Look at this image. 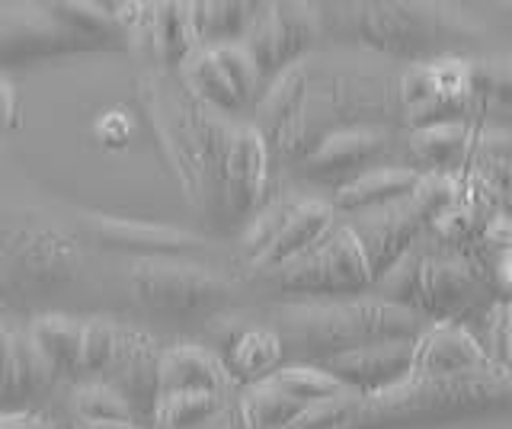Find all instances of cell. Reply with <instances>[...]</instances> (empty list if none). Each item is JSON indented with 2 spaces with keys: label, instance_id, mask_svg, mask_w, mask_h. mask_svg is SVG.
<instances>
[{
  "label": "cell",
  "instance_id": "31",
  "mask_svg": "<svg viewBox=\"0 0 512 429\" xmlns=\"http://www.w3.org/2000/svg\"><path fill=\"white\" fill-rule=\"evenodd\" d=\"M112 247H148L154 250L151 257H183L186 250L199 247L196 237L180 234V231H170V228H144V225H100L96 228Z\"/></svg>",
  "mask_w": 512,
  "mask_h": 429
},
{
  "label": "cell",
  "instance_id": "15",
  "mask_svg": "<svg viewBox=\"0 0 512 429\" xmlns=\"http://www.w3.org/2000/svg\"><path fill=\"white\" fill-rule=\"evenodd\" d=\"M410 372L416 375H436V378H455V375H490L503 372L493 365L480 343L471 337V330L458 321H436L420 330L413 340L410 353Z\"/></svg>",
  "mask_w": 512,
  "mask_h": 429
},
{
  "label": "cell",
  "instance_id": "17",
  "mask_svg": "<svg viewBox=\"0 0 512 429\" xmlns=\"http://www.w3.org/2000/svg\"><path fill=\"white\" fill-rule=\"evenodd\" d=\"M388 151V132L378 125H359V129L333 132L301 157V173L311 180H336L356 177V170L375 164Z\"/></svg>",
  "mask_w": 512,
  "mask_h": 429
},
{
  "label": "cell",
  "instance_id": "27",
  "mask_svg": "<svg viewBox=\"0 0 512 429\" xmlns=\"http://www.w3.org/2000/svg\"><path fill=\"white\" fill-rule=\"evenodd\" d=\"M45 10L68 29L74 39L87 45V52L96 49H119L125 45V36L119 23L109 17L103 4H90V0H55V4H45Z\"/></svg>",
  "mask_w": 512,
  "mask_h": 429
},
{
  "label": "cell",
  "instance_id": "13",
  "mask_svg": "<svg viewBox=\"0 0 512 429\" xmlns=\"http://www.w3.org/2000/svg\"><path fill=\"white\" fill-rule=\"evenodd\" d=\"M269 189V145L253 125L231 132L221 177V209L234 221H250L263 209Z\"/></svg>",
  "mask_w": 512,
  "mask_h": 429
},
{
  "label": "cell",
  "instance_id": "12",
  "mask_svg": "<svg viewBox=\"0 0 512 429\" xmlns=\"http://www.w3.org/2000/svg\"><path fill=\"white\" fill-rule=\"evenodd\" d=\"M160 356H164V346L151 333L138 327H119L116 356H112L106 375L100 378L128 404L141 429H151V417L160 397Z\"/></svg>",
  "mask_w": 512,
  "mask_h": 429
},
{
  "label": "cell",
  "instance_id": "24",
  "mask_svg": "<svg viewBox=\"0 0 512 429\" xmlns=\"http://www.w3.org/2000/svg\"><path fill=\"white\" fill-rule=\"evenodd\" d=\"M304 407L295 397L282 394L269 378L240 385L234 394V413L240 429H292L301 417Z\"/></svg>",
  "mask_w": 512,
  "mask_h": 429
},
{
  "label": "cell",
  "instance_id": "39",
  "mask_svg": "<svg viewBox=\"0 0 512 429\" xmlns=\"http://www.w3.org/2000/svg\"><path fill=\"white\" fill-rule=\"evenodd\" d=\"M77 429H141L135 423H100V426H77Z\"/></svg>",
  "mask_w": 512,
  "mask_h": 429
},
{
  "label": "cell",
  "instance_id": "10",
  "mask_svg": "<svg viewBox=\"0 0 512 429\" xmlns=\"http://www.w3.org/2000/svg\"><path fill=\"white\" fill-rule=\"evenodd\" d=\"M349 20L356 36L384 55L407 58L413 65L445 58L439 49V26L423 13V7L410 4H349Z\"/></svg>",
  "mask_w": 512,
  "mask_h": 429
},
{
  "label": "cell",
  "instance_id": "18",
  "mask_svg": "<svg viewBox=\"0 0 512 429\" xmlns=\"http://www.w3.org/2000/svg\"><path fill=\"white\" fill-rule=\"evenodd\" d=\"M224 362L196 343L167 346L160 356V397L164 394H234Z\"/></svg>",
  "mask_w": 512,
  "mask_h": 429
},
{
  "label": "cell",
  "instance_id": "32",
  "mask_svg": "<svg viewBox=\"0 0 512 429\" xmlns=\"http://www.w3.org/2000/svg\"><path fill=\"white\" fill-rule=\"evenodd\" d=\"M119 343V324L106 317H90L84 321V346H80V381L103 378Z\"/></svg>",
  "mask_w": 512,
  "mask_h": 429
},
{
  "label": "cell",
  "instance_id": "8",
  "mask_svg": "<svg viewBox=\"0 0 512 429\" xmlns=\"http://www.w3.org/2000/svg\"><path fill=\"white\" fill-rule=\"evenodd\" d=\"M320 36L314 7L301 4H260L247 29L240 52L250 58V65L260 81H276L288 68L301 65L304 52Z\"/></svg>",
  "mask_w": 512,
  "mask_h": 429
},
{
  "label": "cell",
  "instance_id": "9",
  "mask_svg": "<svg viewBox=\"0 0 512 429\" xmlns=\"http://www.w3.org/2000/svg\"><path fill=\"white\" fill-rule=\"evenodd\" d=\"M144 103L151 109V119L157 125L160 145H164L170 164L176 167L186 196L199 202L205 196V177L196 148V129H192V97L183 87L180 77L154 74L144 81Z\"/></svg>",
  "mask_w": 512,
  "mask_h": 429
},
{
  "label": "cell",
  "instance_id": "7",
  "mask_svg": "<svg viewBox=\"0 0 512 429\" xmlns=\"http://www.w3.org/2000/svg\"><path fill=\"white\" fill-rule=\"evenodd\" d=\"M135 298L157 314H205L231 295L228 279L183 257H141L128 273Z\"/></svg>",
  "mask_w": 512,
  "mask_h": 429
},
{
  "label": "cell",
  "instance_id": "28",
  "mask_svg": "<svg viewBox=\"0 0 512 429\" xmlns=\"http://www.w3.org/2000/svg\"><path fill=\"white\" fill-rule=\"evenodd\" d=\"M285 365V353H282V343L279 337L272 333L269 327H253L244 330L231 346V359L224 362L231 381L237 385H253V381H263L272 372Z\"/></svg>",
  "mask_w": 512,
  "mask_h": 429
},
{
  "label": "cell",
  "instance_id": "14",
  "mask_svg": "<svg viewBox=\"0 0 512 429\" xmlns=\"http://www.w3.org/2000/svg\"><path fill=\"white\" fill-rule=\"evenodd\" d=\"M87 52V45L74 39L45 4H4L0 7V65H23V61L55 58Z\"/></svg>",
  "mask_w": 512,
  "mask_h": 429
},
{
  "label": "cell",
  "instance_id": "16",
  "mask_svg": "<svg viewBox=\"0 0 512 429\" xmlns=\"http://www.w3.org/2000/svg\"><path fill=\"white\" fill-rule=\"evenodd\" d=\"M410 353H413V340H394V343L346 349V353H336L308 365L327 372L336 385H343L356 397H368L391 388L394 381H400L410 372Z\"/></svg>",
  "mask_w": 512,
  "mask_h": 429
},
{
  "label": "cell",
  "instance_id": "19",
  "mask_svg": "<svg viewBox=\"0 0 512 429\" xmlns=\"http://www.w3.org/2000/svg\"><path fill=\"white\" fill-rule=\"evenodd\" d=\"M141 36L148 39L151 55L164 74H176L189 65V58L199 52L196 29H192L189 4H141L138 20Z\"/></svg>",
  "mask_w": 512,
  "mask_h": 429
},
{
  "label": "cell",
  "instance_id": "25",
  "mask_svg": "<svg viewBox=\"0 0 512 429\" xmlns=\"http://www.w3.org/2000/svg\"><path fill=\"white\" fill-rule=\"evenodd\" d=\"M52 378L39 365L26 337L0 324V404H13L45 391Z\"/></svg>",
  "mask_w": 512,
  "mask_h": 429
},
{
  "label": "cell",
  "instance_id": "33",
  "mask_svg": "<svg viewBox=\"0 0 512 429\" xmlns=\"http://www.w3.org/2000/svg\"><path fill=\"white\" fill-rule=\"evenodd\" d=\"M298 202L301 199H279L272 205H263V209L256 212V218H250V225L244 231V257L250 266L260 260L272 244H276V237L282 234L285 221L292 218V212L298 209Z\"/></svg>",
  "mask_w": 512,
  "mask_h": 429
},
{
  "label": "cell",
  "instance_id": "40",
  "mask_svg": "<svg viewBox=\"0 0 512 429\" xmlns=\"http://www.w3.org/2000/svg\"><path fill=\"white\" fill-rule=\"evenodd\" d=\"M55 429H58V426H55Z\"/></svg>",
  "mask_w": 512,
  "mask_h": 429
},
{
  "label": "cell",
  "instance_id": "3",
  "mask_svg": "<svg viewBox=\"0 0 512 429\" xmlns=\"http://www.w3.org/2000/svg\"><path fill=\"white\" fill-rule=\"evenodd\" d=\"M509 401V372L490 375H416L407 372L391 388L359 397L349 429H375L407 420H442L458 413H477Z\"/></svg>",
  "mask_w": 512,
  "mask_h": 429
},
{
  "label": "cell",
  "instance_id": "2",
  "mask_svg": "<svg viewBox=\"0 0 512 429\" xmlns=\"http://www.w3.org/2000/svg\"><path fill=\"white\" fill-rule=\"evenodd\" d=\"M375 285H381V301L407 308L416 317H432V324H464L490 305V289L468 253L442 244L426 250L413 244Z\"/></svg>",
  "mask_w": 512,
  "mask_h": 429
},
{
  "label": "cell",
  "instance_id": "4",
  "mask_svg": "<svg viewBox=\"0 0 512 429\" xmlns=\"http://www.w3.org/2000/svg\"><path fill=\"white\" fill-rule=\"evenodd\" d=\"M452 202H455V177L423 173L420 186L407 199H397L391 205H381V209L362 212L346 221L362 247L368 273H372V285L420 241L429 221Z\"/></svg>",
  "mask_w": 512,
  "mask_h": 429
},
{
  "label": "cell",
  "instance_id": "21",
  "mask_svg": "<svg viewBox=\"0 0 512 429\" xmlns=\"http://www.w3.org/2000/svg\"><path fill=\"white\" fill-rule=\"evenodd\" d=\"M26 343L52 381L61 375H71L80 381L84 321H77L71 314H39L26 330Z\"/></svg>",
  "mask_w": 512,
  "mask_h": 429
},
{
  "label": "cell",
  "instance_id": "30",
  "mask_svg": "<svg viewBox=\"0 0 512 429\" xmlns=\"http://www.w3.org/2000/svg\"><path fill=\"white\" fill-rule=\"evenodd\" d=\"M269 381L276 385L282 394L295 397L304 407H314V404H324V401H333V397H343V394H352L346 391L343 385H336V381L314 369L308 362H292V365H279L276 372L269 375Z\"/></svg>",
  "mask_w": 512,
  "mask_h": 429
},
{
  "label": "cell",
  "instance_id": "6",
  "mask_svg": "<svg viewBox=\"0 0 512 429\" xmlns=\"http://www.w3.org/2000/svg\"><path fill=\"white\" fill-rule=\"evenodd\" d=\"M263 279L282 292L330 295V298L372 289V273H368L362 247L346 221H336L314 247L301 250L298 257L272 269H263Z\"/></svg>",
  "mask_w": 512,
  "mask_h": 429
},
{
  "label": "cell",
  "instance_id": "36",
  "mask_svg": "<svg viewBox=\"0 0 512 429\" xmlns=\"http://www.w3.org/2000/svg\"><path fill=\"white\" fill-rule=\"evenodd\" d=\"M16 122H20V100H16L13 84L0 77V132L13 129Z\"/></svg>",
  "mask_w": 512,
  "mask_h": 429
},
{
  "label": "cell",
  "instance_id": "26",
  "mask_svg": "<svg viewBox=\"0 0 512 429\" xmlns=\"http://www.w3.org/2000/svg\"><path fill=\"white\" fill-rule=\"evenodd\" d=\"M256 7L260 4H240V0H199V4H189L199 49L240 45L256 17Z\"/></svg>",
  "mask_w": 512,
  "mask_h": 429
},
{
  "label": "cell",
  "instance_id": "38",
  "mask_svg": "<svg viewBox=\"0 0 512 429\" xmlns=\"http://www.w3.org/2000/svg\"><path fill=\"white\" fill-rule=\"evenodd\" d=\"M0 305H13V285L4 273V266H0Z\"/></svg>",
  "mask_w": 512,
  "mask_h": 429
},
{
  "label": "cell",
  "instance_id": "34",
  "mask_svg": "<svg viewBox=\"0 0 512 429\" xmlns=\"http://www.w3.org/2000/svg\"><path fill=\"white\" fill-rule=\"evenodd\" d=\"M96 132H100L103 145L122 148L128 141V135H132V122H128L122 113H106V119H100V125H96Z\"/></svg>",
  "mask_w": 512,
  "mask_h": 429
},
{
  "label": "cell",
  "instance_id": "35",
  "mask_svg": "<svg viewBox=\"0 0 512 429\" xmlns=\"http://www.w3.org/2000/svg\"><path fill=\"white\" fill-rule=\"evenodd\" d=\"M0 429H55V423L45 420L42 413L4 410V413H0Z\"/></svg>",
  "mask_w": 512,
  "mask_h": 429
},
{
  "label": "cell",
  "instance_id": "23",
  "mask_svg": "<svg viewBox=\"0 0 512 429\" xmlns=\"http://www.w3.org/2000/svg\"><path fill=\"white\" fill-rule=\"evenodd\" d=\"M333 225H336V212L330 209V202L301 199L298 209L292 212V218L285 221L282 234L276 237V244H272L250 269H260V273H263V269H272V266L298 257L301 250L314 247Z\"/></svg>",
  "mask_w": 512,
  "mask_h": 429
},
{
  "label": "cell",
  "instance_id": "5",
  "mask_svg": "<svg viewBox=\"0 0 512 429\" xmlns=\"http://www.w3.org/2000/svg\"><path fill=\"white\" fill-rule=\"evenodd\" d=\"M0 266L13 285V295L48 292L77 273L80 250L68 231L32 215L0 218Z\"/></svg>",
  "mask_w": 512,
  "mask_h": 429
},
{
  "label": "cell",
  "instance_id": "29",
  "mask_svg": "<svg viewBox=\"0 0 512 429\" xmlns=\"http://www.w3.org/2000/svg\"><path fill=\"white\" fill-rule=\"evenodd\" d=\"M71 413L77 426H100V423H135L138 426L128 404L100 378L77 381L71 391Z\"/></svg>",
  "mask_w": 512,
  "mask_h": 429
},
{
  "label": "cell",
  "instance_id": "1",
  "mask_svg": "<svg viewBox=\"0 0 512 429\" xmlns=\"http://www.w3.org/2000/svg\"><path fill=\"white\" fill-rule=\"evenodd\" d=\"M272 333L282 353H295L301 362H317L346 349L416 340L426 327L413 311L381 298H330L308 305H285L272 311Z\"/></svg>",
  "mask_w": 512,
  "mask_h": 429
},
{
  "label": "cell",
  "instance_id": "37",
  "mask_svg": "<svg viewBox=\"0 0 512 429\" xmlns=\"http://www.w3.org/2000/svg\"><path fill=\"white\" fill-rule=\"evenodd\" d=\"M196 429H240V423H237V413H234V404H231L228 410H221L218 417H212L208 423L196 426Z\"/></svg>",
  "mask_w": 512,
  "mask_h": 429
},
{
  "label": "cell",
  "instance_id": "22",
  "mask_svg": "<svg viewBox=\"0 0 512 429\" xmlns=\"http://www.w3.org/2000/svg\"><path fill=\"white\" fill-rule=\"evenodd\" d=\"M474 132H477V125L471 122L426 125V129H416L410 135V154H413V161L423 167V173L458 177L464 164H468Z\"/></svg>",
  "mask_w": 512,
  "mask_h": 429
},
{
  "label": "cell",
  "instance_id": "20",
  "mask_svg": "<svg viewBox=\"0 0 512 429\" xmlns=\"http://www.w3.org/2000/svg\"><path fill=\"white\" fill-rule=\"evenodd\" d=\"M423 180V170L416 167H375L356 173L352 180L340 183V189L333 193L330 209L343 215H362L391 205L397 199H407Z\"/></svg>",
  "mask_w": 512,
  "mask_h": 429
},
{
  "label": "cell",
  "instance_id": "11",
  "mask_svg": "<svg viewBox=\"0 0 512 429\" xmlns=\"http://www.w3.org/2000/svg\"><path fill=\"white\" fill-rule=\"evenodd\" d=\"M183 87L218 116H231L240 106L256 97L260 77H256L250 58L240 52V45L224 49H199L180 71Z\"/></svg>",
  "mask_w": 512,
  "mask_h": 429
}]
</instances>
